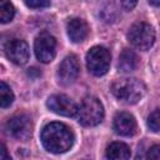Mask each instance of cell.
<instances>
[{
  "instance_id": "obj_1",
  "label": "cell",
  "mask_w": 160,
  "mask_h": 160,
  "mask_svg": "<svg viewBox=\"0 0 160 160\" xmlns=\"http://www.w3.org/2000/svg\"><path fill=\"white\" fill-rule=\"evenodd\" d=\"M42 146L52 154H62L71 149L75 136L71 129L62 122H50L44 126L40 135Z\"/></svg>"
},
{
  "instance_id": "obj_2",
  "label": "cell",
  "mask_w": 160,
  "mask_h": 160,
  "mask_svg": "<svg viewBox=\"0 0 160 160\" xmlns=\"http://www.w3.org/2000/svg\"><path fill=\"white\" fill-rule=\"evenodd\" d=\"M111 92L118 100L125 104H136L144 98L146 88L141 80L135 78H125L112 82Z\"/></svg>"
},
{
  "instance_id": "obj_3",
  "label": "cell",
  "mask_w": 160,
  "mask_h": 160,
  "mask_svg": "<svg viewBox=\"0 0 160 160\" xmlns=\"http://www.w3.org/2000/svg\"><path fill=\"white\" fill-rule=\"evenodd\" d=\"M76 118L84 126L99 125L104 119V106L101 101L94 96H86L78 108Z\"/></svg>"
},
{
  "instance_id": "obj_4",
  "label": "cell",
  "mask_w": 160,
  "mask_h": 160,
  "mask_svg": "<svg viewBox=\"0 0 160 160\" xmlns=\"http://www.w3.org/2000/svg\"><path fill=\"white\" fill-rule=\"evenodd\" d=\"M128 39L134 48H136L138 50L146 51L154 45L155 30L150 24L139 21L129 29Z\"/></svg>"
},
{
  "instance_id": "obj_5",
  "label": "cell",
  "mask_w": 160,
  "mask_h": 160,
  "mask_svg": "<svg viewBox=\"0 0 160 160\" xmlns=\"http://www.w3.org/2000/svg\"><path fill=\"white\" fill-rule=\"evenodd\" d=\"M111 55L110 51L104 46H94L86 54L88 70L95 76H102L110 68Z\"/></svg>"
},
{
  "instance_id": "obj_6",
  "label": "cell",
  "mask_w": 160,
  "mask_h": 160,
  "mask_svg": "<svg viewBox=\"0 0 160 160\" xmlns=\"http://www.w3.org/2000/svg\"><path fill=\"white\" fill-rule=\"evenodd\" d=\"M5 130L8 135L16 140H28L32 131L31 119L25 114H16L6 121Z\"/></svg>"
},
{
  "instance_id": "obj_7",
  "label": "cell",
  "mask_w": 160,
  "mask_h": 160,
  "mask_svg": "<svg viewBox=\"0 0 160 160\" xmlns=\"http://www.w3.org/2000/svg\"><path fill=\"white\" fill-rule=\"evenodd\" d=\"M34 51L40 62L48 64L56 55V39L49 32H41L34 42Z\"/></svg>"
},
{
  "instance_id": "obj_8",
  "label": "cell",
  "mask_w": 160,
  "mask_h": 160,
  "mask_svg": "<svg viewBox=\"0 0 160 160\" xmlns=\"http://www.w3.org/2000/svg\"><path fill=\"white\" fill-rule=\"evenodd\" d=\"M46 105L52 112L61 115V116H66V118L75 116L78 114V108H79L71 98L64 94L51 95L48 99Z\"/></svg>"
},
{
  "instance_id": "obj_9",
  "label": "cell",
  "mask_w": 160,
  "mask_h": 160,
  "mask_svg": "<svg viewBox=\"0 0 160 160\" xmlns=\"http://www.w3.org/2000/svg\"><path fill=\"white\" fill-rule=\"evenodd\" d=\"M6 58L16 64V65H24L28 62L29 56H30V50L29 45L26 44L25 40L21 39H11L5 44L4 48Z\"/></svg>"
},
{
  "instance_id": "obj_10",
  "label": "cell",
  "mask_w": 160,
  "mask_h": 160,
  "mask_svg": "<svg viewBox=\"0 0 160 160\" xmlns=\"http://www.w3.org/2000/svg\"><path fill=\"white\" fill-rule=\"evenodd\" d=\"M80 72V66L78 58L75 55H68L59 65L58 80L61 85H71L76 81Z\"/></svg>"
},
{
  "instance_id": "obj_11",
  "label": "cell",
  "mask_w": 160,
  "mask_h": 160,
  "mask_svg": "<svg viewBox=\"0 0 160 160\" xmlns=\"http://www.w3.org/2000/svg\"><path fill=\"white\" fill-rule=\"evenodd\" d=\"M112 129L118 135L121 136H132L136 132L138 125L135 118L126 111H120L114 116Z\"/></svg>"
},
{
  "instance_id": "obj_12",
  "label": "cell",
  "mask_w": 160,
  "mask_h": 160,
  "mask_svg": "<svg viewBox=\"0 0 160 160\" xmlns=\"http://www.w3.org/2000/svg\"><path fill=\"white\" fill-rule=\"evenodd\" d=\"M89 30L90 29H89V25L86 24V21L82 19H79V18L70 19L66 25L68 36L72 42H82L88 38Z\"/></svg>"
},
{
  "instance_id": "obj_13",
  "label": "cell",
  "mask_w": 160,
  "mask_h": 160,
  "mask_svg": "<svg viewBox=\"0 0 160 160\" xmlns=\"http://www.w3.org/2000/svg\"><path fill=\"white\" fill-rule=\"evenodd\" d=\"M130 155V148L121 141L111 142L105 151V156L108 160H129Z\"/></svg>"
},
{
  "instance_id": "obj_14",
  "label": "cell",
  "mask_w": 160,
  "mask_h": 160,
  "mask_svg": "<svg viewBox=\"0 0 160 160\" xmlns=\"http://www.w3.org/2000/svg\"><path fill=\"white\" fill-rule=\"evenodd\" d=\"M138 64H139V59L135 51L130 49H124L119 56L118 69L121 72H131L136 69Z\"/></svg>"
},
{
  "instance_id": "obj_15",
  "label": "cell",
  "mask_w": 160,
  "mask_h": 160,
  "mask_svg": "<svg viewBox=\"0 0 160 160\" xmlns=\"http://www.w3.org/2000/svg\"><path fill=\"white\" fill-rule=\"evenodd\" d=\"M14 101V92L10 89V86L5 82L1 81L0 82V106L2 109L10 106Z\"/></svg>"
},
{
  "instance_id": "obj_16",
  "label": "cell",
  "mask_w": 160,
  "mask_h": 160,
  "mask_svg": "<svg viewBox=\"0 0 160 160\" xmlns=\"http://www.w3.org/2000/svg\"><path fill=\"white\" fill-rule=\"evenodd\" d=\"M15 15V9L11 2L9 1H1L0 2V22L8 24L12 20Z\"/></svg>"
},
{
  "instance_id": "obj_17",
  "label": "cell",
  "mask_w": 160,
  "mask_h": 160,
  "mask_svg": "<svg viewBox=\"0 0 160 160\" xmlns=\"http://www.w3.org/2000/svg\"><path fill=\"white\" fill-rule=\"evenodd\" d=\"M148 126L151 131L159 132L160 131V109L152 111L148 118Z\"/></svg>"
},
{
  "instance_id": "obj_18",
  "label": "cell",
  "mask_w": 160,
  "mask_h": 160,
  "mask_svg": "<svg viewBox=\"0 0 160 160\" xmlns=\"http://www.w3.org/2000/svg\"><path fill=\"white\" fill-rule=\"evenodd\" d=\"M148 160H160V144L152 145L146 152Z\"/></svg>"
},
{
  "instance_id": "obj_19",
  "label": "cell",
  "mask_w": 160,
  "mask_h": 160,
  "mask_svg": "<svg viewBox=\"0 0 160 160\" xmlns=\"http://www.w3.org/2000/svg\"><path fill=\"white\" fill-rule=\"evenodd\" d=\"M25 5L32 9H42V8H48L50 6V1L48 0H30V1H25Z\"/></svg>"
},
{
  "instance_id": "obj_20",
  "label": "cell",
  "mask_w": 160,
  "mask_h": 160,
  "mask_svg": "<svg viewBox=\"0 0 160 160\" xmlns=\"http://www.w3.org/2000/svg\"><path fill=\"white\" fill-rule=\"evenodd\" d=\"M0 160H11L10 155L8 154V150L4 144H1V154H0Z\"/></svg>"
},
{
  "instance_id": "obj_21",
  "label": "cell",
  "mask_w": 160,
  "mask_h": 160,
  "mask_svg": "<svg viewBox=\"0 0 160 160\" xmlns=\"http://www.w3.org/2000/svg\"><path fill=\"white\" fill-rule=\"evenodd\" d=\"M120 5H121L125 10H131V9L136 5V1H121Z\"/></svg>"
},
{
  "instance_id": "obj_22",
  "label": "cell",
  "mask_w": 160,
  "mask_h": 160,
  "mask_svg": "<svg viewBox=\"0 0 160 160\" xmlns=\"http://www.w3.org/2000/svg\"><path fill=\"white\" fill-rule=\"evenodd\" d=\"M150 5H156V6H160V2H155V1H149Z\"/></svg>"
}]
</instances>
